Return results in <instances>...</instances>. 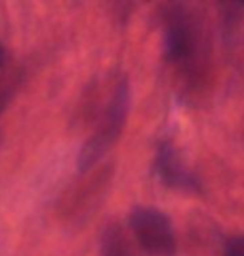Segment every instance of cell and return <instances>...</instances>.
Segmentation results:
<instances>
[{
	"instance_id": "cell-1",
	"label": "cell",
	"mask_w": 244,
	"mask_h": 256,
	"mask_svg": "<svg viewBox=\"0 0 244 256\" xmlns=\"http://www.w3.org/2000/svg\"><path fill=\"white\" fill-rule=\"evenodd\" d=\"M128 102H130V92L126 82H121L116 88L111 104L106 110V115L103 118V125L100 126V130L90 138V142H86L83 150L80 152L78 156V170L86 172L91 168L96 162L100 160V156H103L106 150L113 145V142L118 138L121 128H123L126 112H128Z\"/></svg>"
},
{
	"instance_id": "cell-2",
	"label": "cell",
	"mask_w": 244,
	"mask_h": 256,
	"mask_svg": "<svg viewBox=\"0 0 244 256\" xmlns=\"http://www.w3.org/2000/svg\"><path fill=\"white\" fill-rule=\"evenodd\" d=\"M130 228L145 252L156 256L175 254V232L170 218L160 210L148 206L135 208L130 214Z\"/></svg>"
},
{
	"instance_id": "cell-3",
	"label": "cell",
	"mask_w": 244,
	"mask_h": 256,
	"mask_svg": "<svg viewBox=\"0 0 244 256\" xmlns=\"http://www.w3.org/2000/svg\"><path fill=\"white\" fill-rule=\"evenodd\" d=\"M163 44H165V57L168 62L180 64L193 57L196 48V35L191 22L185 15H173L166 25Z\"/></svg>"
},
{
	"instance_id": "cell-4",
	"label": "cell",
	"mask_w": 244,
	"mask_h": 256,
	"mask_svg": "<svg viewBox=\"0 0 244 256\" xmlns=\"http://www.w3.org/2000/svg\"><path fill=\"white\" fill-rule=\"evenodd\" d=\"M155 168L160 180L168 186L188 188V190H196L198 188L195 176L186 170L181 160L178 158L176 152L170 145L160 146L158 155H156L155 160Z\"/></svg>"
},
{
	"instance_id": "cell-5",
	"label": "cell",
	"mask_w": 244,
	"mask_h": 256,
	"mask_svg": "<svg viewBox=\"0 0 244 256\" xmlns=\"http://www.w3.org/2000/svg\"><path fill=\"white\" fill-rule=\"evenodd\" d=\"M101 256H131L123 233L116 226L106 230L101 242Z\"/></svg>"
},
{
	"instance_id": "cell-6",
	"label": "cell",
	"mask_w": 244,
	"mask_h": 256,
	"mask_svg": "<svg viewBox=\"0 0 244 256\" xmlns=\"http://www.w3.org/2000/svg\"><path fill=\"white\" fill-rule=\"evenodd\" d=\"M225 256H244V236H235L226 243Z\"/></svg>"
},
{
	"instance_id": "cell-7",
	"label": "cell",
	"mask_w": 244,
	"mask_h": 256,
	"mask_svg": "<svg viewBox=\"0 0 244 256\" xmlns=\"http://www.w3.org/2000/svg\"><path fill=\"white\" fill-rule=\"evenodd\" d=\"M2 105H3V92L0 90V110H2Z\"/></svg>"
},
{
	"instance_id": "cell-8",
	"label": "cell",
	"mask_w": 244,
	"mask_h": 256,
	"mask_svg": "<svg viewBox=\"0 0 244 256\" xmlns=\"http://www.w3.org/2000/svg\"><path fill=\"white\" fill-rule=\"evenodd\" d=\"M2 60H3V50L0 47V64H2Z\"/></svg>"
}]
</instances>
